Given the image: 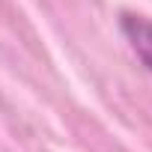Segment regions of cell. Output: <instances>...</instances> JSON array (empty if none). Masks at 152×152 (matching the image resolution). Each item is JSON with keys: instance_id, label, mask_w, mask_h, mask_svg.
<instances>
[{"instance_id": "obj_1", "label": "cell", "mask_w": 152, "mask_h": 152, "mask_svg": "<svg viewBox=\"0 0 152 152\" xmlns=\"http://www.w3.org/2000/svg\"><path fill=\"white\" fill-rule=\"evenodd\" d=\"M119 33L125 36L134 57L152 75V18H146L140 12H122L119 15Z\"/></svg>"}]
</instances>
